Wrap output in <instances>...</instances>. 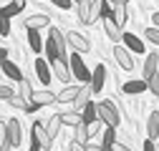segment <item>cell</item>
Masks as SVG:
<instances>
[{
    "instance_id": "obj_31",
    "label": "cell",
    "mask_w": 159,
    "mask_h": 151,
    "mask_svg": "<svg viewBox=\"0 0 159 151\" xmlns=\"http://www.w3.org/2000/svg\"><path fill=\"white\" fill-rule=\"evenodd\" d=\"M111 144H116V128L104 126V144L101 146H111Z\"/></svg>"
},
{
    "instance_id": "obj_23",
    "label": "cell",
    "mask_w": 159,
    "mask_h": 151,
    "mask_svg": "<svg viewBox=\"0 0 159 151\" xmlns=\"http://www.w3.org/2000/svg\"><path fill=\"white\" fill-rule=\"evenodd\" d=\"M0 71H3V73L8 76V78H13V81H20V78H23L20 68H18L13 61H3V63H0Z\"/></svg>"
},
{
    "instance_id": "obj_35",
    "label": "cell",
    "mask_w": 159,
    "mask_h": 151,
    "mask_svg": "<svg viewBox=\"0 0 159 151\" xmlns=\"http://www.w3.org/2000/svg\"><path fill=\"white\" fill-rule=\"evenodd\" d=\"M0 35H10V20L0 15Z\"/></svg>"
},
{
    "instance_id": "obj_38",
    "label": "cell",
    "mask_w": 159,
    "mask_h": 151,
    "mask_svg": "<svg viewBox=\"0 0 159 151\" xmlns=\"http://www.w3.org/2000/svg\"><path fill=\"white\" fill-rule=\"evenodd\" d=\"M111 151H131V149H129V146H124V144H119V141H116V144H111Z\"/></svg>"
},
{
    "instance_id": "obj_14",
    "label": "cell",
    "mask_w": 159,
    "mask_h": 151,
    "mask_svg": "<svg viewBox=\"0 0 159 151\" xmlns=\"http://www.w3.org/2000/svg\"><path fill=\"white\" fill-rule=\"evenodd\" d=\"M8 103H10L13 108H23L25 113H35V111H38V106H35L33 101H28V98H23V96H15V93L8 98Z\"/></svg>"
},
{
    "instance_id": "obj_10",
    "label": "cell",
    "mask_w": 159,
    "mask_h": 151,
    "mask_svg": "<svg viewBox=\"0 0 159 151\" xmlns=\"http://www.w3.org/2000/svg\"><path fill=\"white\" fill-rule=\"evenodd\" d=\"M35 76L38 81H41V86H48L53 81V73H51V63L43 61V58H35Z\"/></svg>"
},
{
    "instance_id": "obj_32",
    "label": "cell",
    "mask_w": 159,
    "mask_h": 151,
    "mask_svg": "<svg viewBox=\"0 0 159 151\" xmlns=\"http://www.w3.org/2000/svg\"><path fill=\"white\" fill-rule=\"evenodd\" d=\"M147 91H152L154 96L159 93V71H157L154 76H149V78H147Z\"/></svg>"
},
{
    "instance_id": "obj_44",
    "label": "cell",
    "mask_w": 159,
    "mask_h": 151,
    "mask_svg": "<svg viewBox=\"0 0 159 151\" xmlns=\"http://www.w3.org/2000/svg\"><path fill=\"white\" fill-rule=\"evenodd\" d=\"M13 3H15L18 8H23V10H25V3H28V0H13Z\"/></svg>"
},
{
    "instance_id": "obj_5",
    "label": "cell",
    "mask_w": 159,
    "mask_h": 151,
    "mask_svg": "<svg viewBox=\"0 0 159 151\" xmlns=\"http://www.w3.org/2000/svg\"><path fill=\"white\" fill-rule=\"evenodd\" d=\"M66 45H68V48H73L78 55H81V53H89V50H91V43H89V38H84L81 33H76V30H68V33H66Z\"/></svg>"
},
{
    "instance_id": "obj_11",
    "label": "cell",
    "mask_w": 159,
    "mask_h": 151,
    "mask_svg": "<svg viewBox=\"0 0 159 151\" xmlns=\"http://www.w3.org/2000/svg\"><path fill=\"white\" fill-rule=\"evenodd\" d=\"M114 58H116V63L121 66L124 71H134V58H131V53L124 45H116L114 48Z\"/></svg>"
},
{
    "instance_id": "obj_43",
    "label": "cell",
    "mask_w": 159,
    "mask_h": 151,
    "mask_svg": "<svg viewBox=\"0 0 159 151\" xmlns=\"http://www.w3.org/2000/svg\"><path fill=\"white\" fill-rule=\"evenodd\" d=\"M109 3H111V5H126L129 0H109Z\"/></svg>"
},
{
    "instance_id": "obj_16",
    "label": "cell",
    "mask_w": 159,
    "mask_h": 151,
    "mask_svg": "<svg viewBox=\"0 0 159 151\" xmlns=\"http://www.w3.org/2000/svg\"><path fill=\"white\" fill-rule=\"evenodd\" d=\"M104 30H106V38H109V41H114V43L121 41V33H124V30L111 20V15H109V18H104Z\"/></svg>"
},
{
    "instance_id": "obj_42",
    "label": "cell",
    "mask_w": 159,
    "mask_h": 151,
    "mask_svg": "<svg viewBox=\"0 0 159 151\" xmlns=\"http://www.w3.org/2000/svg\"><path fill=\"white\" fill-rule=\"evenodd\" d=\"M152 25H154V28H159V10L152 15Z\"/></svg>"
},
{
    "instance_id": "obj_6",
    "label": "cell",
    "mask_w": 159,
    "mask_h": 151,
    "mask_svg": "<svg viewBox=\"0 0 159 151\" xmlns=\"http://www.w3.org/2000/svg\"><path fill=\"white\" fill-rule=\"evenodd\" d=\"M5 136H8V141H10L13 149L23 144V128H20V121H18V119H8L5 121Z\"/></svg>"
},
{
    "instance_id": "obj_21",
    "label": "cell",
    "mask_w": 159,
    "mask_h": 151,
    "mask_svg": "<svg viewBox=\"0 0 159 151\" xmlns=\"http://www.w3.org/2000/svg\"><path fill=\"white\" fill-rule=\"evenodd\" d=\"M121 91L126 93V96H136V93H144L147 91V81L142 78V81H126L124 86H121Z\"/></svg>"
},
{
    "instance_id": "obj_20",
    "label": "cell",
    "mask_w": 159,
    "mask_h": 151,
    "mask_svg": "<svg viewBox=\"0 0 159 151\" xmlns=\"http://www.w3.org/2000/svg\"><path fill=\"white\" fill-rule=\"evenodd\" d=\"M61 126H63V123H61V116H58V113H56V116H51V119L46 121V126H43V128H46V136L53 141V139L58 136V131H61Z\"/></svg>"
},
{
    "instance_id": "obj_1",
    "label": "cell",
    "mask_w": 159,
    "mask_h": 151,
    "mask_svg": "<svg viewBox=\"0 0 159 151\" xmlns=\"http://www.w3.org/2000/svg\"><path fill=\"white\" fill-rule=\"evenodd\" d=\"M96 119L101 121L104 126H111V128H116L119 121H121V116H119L114 101H98V103H96Z\"/></svg>"
},
{
    "instance_id": "obj_40",
    "label": "cell",
    "mask_w": 159,
    "mask_h": 151,
    "mask_svg": "<svg viewBox=\"0 0 159 151\" xmlns=\"http://www.w3.org/2000/svg\"><path fill=\"white\" fill-rule=\"evenodd\" d=\"M144 151H157V149H154V141H152V139H147V141H144Z\"/></svg>"
},
{
    "instance_id": "obj_36",
    "label": "cell",
    "mask_w": 159,
    "mask_h": 151,
    "mask_svg": "<svg viewBox=\"0 0 159 151\" xmlns=\"http://www.w3.org/2000/svg\"><path fill=\"white\" fill-rule=\"evenodd\" d=\"M13 93H15L13 88H8V86H3V83H0V101H8Z\"/></svg>"
},
{
    "instance_id": "obj_24",
    "label": "cell",
    "mask_w": 159,
    "mask_h": 151,
    "mask_svg": "<svg viewBox=\"0 0 159 151\" xmlns=\"http://www.w3.org/2000/svg\"><path fill=\"white\" fill-rule=\"evenodd\" d=\"M78 113H81V119H84V123H89V126L98 121V119H96V103H93V101H89V103H86V106H84L81 111H78Z\"/></svg>"
},
{
    "instance_id": "obj_13",
    "label": "cell",
    "mask_w": 159,
    "mask_h": 151,
    "mask_svg": "<svg viewBox=\"0 0 159 151\" xmlns=\"http://www.w3.org/2000/svg\"><path fill=\"white\" fill-rule=\"evenodd\" d=\"M48 25H51V18L46 13H38V15H28L25 18V28L28 30H43Z\"/></svg>"
},
{
    "instance_id": "obj_12",
    "label": "cell",
    "mask_w": 159,
    "mask_h": 151,
    "mask_svg": "<svg viewBox=\"0 0 159 151\" xmlns=\"http://www.w3.org/2000/svg\"><path fill=\"white\" fill-rule=\"evenodd\" d=\"M121 41H124V48L129 50V53H144V41L142 38H136L134 33H121Z\"/></svg>"
},
{
    "instance_id": "obj_39",
    "label": "cell",
    "mask_w": 159,
    "mask_h": 151,
    "mask_svg": "<svg viewBox=\"0 0 159 151\" xmlns=\"http://www.w3.org/2000/svg\"><path fill=\"white\" fill-rule=\"evenodd\" d=\"M71 151H86V146H84V144H76V141H71Z\"/></svg>"
},
{
    "instance_id": "obj_41",
    "label": "cell",
    "mask_w": 159,
    "mask_h": 151,
    "mask_svg": "<svg viewBox=\"0 0 159 151\" xmlns=\"http://www.w3.org/2000/svg\"><path fill=\"white\" fill-rule=\"evenodd\" d=\"M8 53H10L8 48H0V63H3V61H8Z\"/></svg>"
},
{
    "instance_id": "obj_9",
    "label": "cell",
    "mask_w": 159,
    "mask_h": 151,
    "mask_svg": "<svg viewBox=\"0 0 159 151\" xmlns=\"http://www.w3.org/2000/svg\"><path fill=\"white\" fill-rule=\"evenodd\" d=\"M51 73H53L61 83H68V81L73 78L71 71H68V61H63V58H56V61L51 63Z\"/></svg>"
},
{
    "instance_id": "obj_2",
    "label": "cell",
    "mask_w": 159,
    "mask_h": 151,
    "mask_svg": "<svg viewBox=\"0 0 159 151\" xmlns=\"http://www.w3.org/2000/svg\"><path fill=\"white\" fill-rule=\"evenodd\" d=\"M111 15V3L109 0H91V8L84 18V25H93L98 18H109Z\"/></svg>"
},
{
    "instance_id": "obj_8",
    "label": "cell",
    "mask_w": 159,
    "mask_h": 151,
    "mask_svg": "<svg viewBox=\"0 0 159 151\" xmlns=\"http://www.w3.org/2000/svg\"><path fill=\"white\" fill-rule=\"evenodd\" d=\"M104 83H106V66H104V63H98V66L91 71V81H89V88H91V93L104 91Z\"/></svg>"
},
{
    "instance_id": "obj_19",
    "label": "cell",
    "mask_w": 159,
    "mask_h": 151,
    "mask_svg": "<svg viewBox=\"0 0 159 151\" xmlns=\"http://www.w3.org/2000/svg\"><path fill=\"white\" fill-rule=\"evenodd\" d=\"M157 68H159V55L157 53H147V58H144V81L149 78V76H154L157 73Z\"/></svg>"
},
{
    "instance_id": "obj_15",
    "label": "cell",
    "mask_w": 159,
    "mask_h": 151,
    "mask_svg": "<svg viewBox=\"0 0 159 151\" xmlns=\"http://www.w3.org/2000/svg\"><path fill=\"white\" fill-rule=\"evenodd\" d=\"M30 101L38 108H41V106H51V103H56V93H51V91H33Z\"/></svg>"
},
{
    "instance_id": "obj_37",
    "label": "cell",
    "mask_w": 159,
    "mask_h": 151,
    "mask_svg": "<svg viewBox=\"0 0 159 151\" xmlns=\"http://www.w3.org/2000/svg\"><path fill=\"white\" fill-rule=\"evenodd\" d=\"M51 3H53L56 8H61V10H68V8H71V0H51Z\"/></svg>"
},
{
    "instance_id": "obj_3",
    "label": "cell",
    "mask_w": 159,
    "mask_h": 151,
    "mask_svg": "<svg viewBox=\"0 0 159 151\" xmlns=\"http://www.w3.org/2000/svg\"><path fill=\"white\" fill-rule=\"evenodd\" d=\"M68 71H71V76H73V78H76V81H81L84 86H86V83L91 81V71L86 68L84 58H81L78 53H73L71 58H68Z\"/></svg>"
},
{
    "instance_id": "obj_29",
    "label": "cell",
    "mask_w": 159,
    "mask_h": 151,
    "mask_svg": "<svg viewBox=\"0 0 159 151\" xmlns=\"http://www.w3.org/2000/svg\"><path fill=\"white\" fill-rule=\"evenodd\" d=\"M15 96H23V98H30V96H33V83L25 78V76L18 81V91H15Z\"/></svg>"
},
{
    "instance_id": "obj_30",
    "label": "cell",
    "mask_w": 159,
    "mask_h": 151,
    "mask_svg": "<svg viewBox=\"0 0 159 151\" xmlns=\"http://www.w3.org/2000/svg\"><path fill=\"white\" fill-rule=\"evenodd\" d=\"M18 13H23V8H18L15 3H8V5H3V8H0V15H3V18H8V20H10V18H15Z\"/></svg>"
},
{
    "instance_id": "obj_25",
    "label": "cell",
    "mask_w": 159,
    "mask_h": 151,
    "mask_svg": "<svg viewBox=\"0 0 159 151\" xmlns=\"http://www.w3.org/2000/svg\"><path fill=\"white\" fill-rule=\"evenodd\" d=\"M58 116H61V123H63V126H71V128H76L78 123L84 121L78 111H66V113H58Z\"/></svg>"
},
{
    "instance_id": "obj_22",
    "label": "cell",
    "mask_w": 159,
    "mask_h": 151,
    "mask_svg": "<svg viewBox=\"0 0 159 151\" xmlns=\"http://www.w3.org/2000/svg\"><path fill=\"white\" fill-rule=\"evenodd\" d=\"M78 91H81V86H66V88L56 96V101H58V103H73V98L78 96Z\"/></svg>"
},
{
    "instance_id": "obj_45",
    "label": "cell",
    "mask_w": 159,
    "mask_h": 151,
    "mask_svg": "<svg viewBox=\"0 0 159 151\" xmlns=\"http://www.w3.org/2000/svg\"><path fill=\"white\" fill-rule=\"evenodd\" d=\"M71 3H78V0H71Z\"/></svg>"
},
{
    "instance_id": "obj_17",
    "label": "cell",
    "mask_w": 159,
    "mask_h": 151,
    "mask_svg": "<svg viewBox=\"0 0 159 151\" xmlns=\"http://www.w3.org/2000/svg\"><path fill=\"white\" fill-rule=\"evenodd\" d=\"M159 136V111H152L147 119V139H157Z\"/></svg>"
},
{
    "instance_id": "obj_46",
    "label": "cell",
    "mask_w": 159,
    "mask_h": 151,
    "mask_svg": "<svg viewBox=\"0 0 159 151\" xmlns=\"http://www.w3.org/2000/svg\"><path fill=\"white\" fill-rule=\"evenodd\" d=\"M157 98H159V93H157Z\"/></svg>"
},
{
    "instance_id": "obj_18",
    "label": "cell",
    "mask_w": 159,
    "mask_h": 151,
    "mask_svg": "<svg viewBox=\"0 0 159 151\" xmlns=\"http://www.w3.org/2000/svg\"><path fill=\"white\" fill-rule=\"evenodd\" d=\"M111 20H114L119 28H124V25H126V20H129L126 5H111Z\"/></svg>"
},
{
    "instance_id": "obj_33",
    "label": "cell",
    "mask_w": 159,
    "mask_h": 151,
    "mask_svg": "<svg viewBox=\"0 0 159 151\" xmlns=\"http://www.w3.org/2000/svg\"><path fill=\"white\" fill-rule=\"evenodd\" d=\"M76 8H78V20L84 23V18H86V13H89V8H91V0H78Z\"/></svg>"
},
{
    "instance_id": "obj_28",
    "label": "cell",
    "mask_w": 159,
    "mask_h": 151,
    "mask_svg": "<svg viewBox=\"0 0 159 151\" xmlns=\"http://www.w3.org/2000/svg\"><path fill=\"white\" fill-rule=\"evenodd\" d=\"M91 101V88H86V86H81V91H78V96L73 98V106H76V111H81L86 103Z\"/></svg>"
},
{
    "instance_id": "obj_26",
    "label": "cell",
    "mask_w": 159,
    "mask_h": 151,
    "mask_svg": "<svg viewBox=\"0 0 159 151\" xmlns=\"http://www.w3.org/2000/svg\"><path fill=\"white\" fill-rule=\"evenodd\" d=\"M89 139H91V126L81 121V123L76 126V139H73V141H76V144H84V146H86V144H89Z\"/></svg>"
},
{
    "instance_id": "obj_27",
    "label": "cell",
    "mask_w": 159,
    "mask_h": 151,
    "mask_svg": "<svg viewBox=\"0 0 159 151\" xmlns=\"http://www.w3.org/2000/svg\"><path fill=\"white\" fill-rule=\"evenodd\" d=\"M28 43L33 53H43V41H41V30H28Z\"/></svg>"
},
{
    "instance_id": "obj_4",
    "label": "cell",
    "mask_w": 159,
    "mask_h": 151,
    "mask_svg": "<svg viewBox=\"0 0 159 151\" xmlns=\"http://www.w3.org/2000/svg\"><path fill=\"white\" fill-rule=\"evenodd\" d=\"M51 144H53V141L46 136L43 123H41V121H35L33 128H30V146H38L41 151H51Z\"/></svg>"
},
{
    "instance_id": "obj_7",
    "label": "cell",
    "mask_w": 159,
    "mask_h": 151,
    "mask_svg": "<svg viewBox=\"0 0 159 151\" xmlns=\"http://www.w3.org/2000/svg\"><path fill=\"white\" fill-rule=\"evenodd\" d=\"M48 41L56 45V50H58V58H63V61H68L66 58V35H63V30L61 28H48Z\"/></svg>"
},
{
    "instance_id": "obj_34",
    "label": "cell",
    "mask_w": 159,
    "mask_h": 151,
    "mask_svg": "<svg viewBox=\"0 0 159 151\" xmlns=\"http://www.w3.org/2000/svg\"><path fill=\"white\" fill-rule=\"evenodd\" d=\"M144 38H147L149 43L159 45V28H154V25H152V28H147V30H144Z\"/></svg>"
}]
</instances>
